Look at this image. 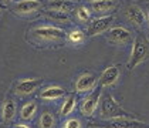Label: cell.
Wrapping results in <instances>:
<instances>
[{
	"label": "cell",
	"mask_w": 149,
	"mask_h": 128,
	"mask_svg": "<svg viewBox=\"0 0 149 128\" xmlns=\"http://www.w3.org/2000/svg\"><path fill=\"white\" fill-rule=\"evenodd\" d=\"M90 10L87 9V7H84V6H81V7H78L77 9V19L80 20V22H82V23H87L88 20H90Z\"/></svg>",
	"instance_id": "obj_22"
},
{
	"label": "cell",
	"mask_w": 149,
	"mask_h": 128,
	"mask_svg": "<svg viewBox=\"0 0 149 128\" xmlns=\"http://www.w3.org/2000/svg\"><path fill=\"white\" fill-rule=\"evenodd\" d=\"M149 53V43L142 38V37H136L132 46V51H131V57L128 61V70H134L136 66H139L145 58L148 57Z\"/></svg>",
	"instance_id": "obj_2"
},
{
	"label": "cell",
	"mask_w": 149,
	"mask_h": 128,
	"mask_svg": "<svg viewBox=\"0 0 149 128\" xmlns=\"http://www.w3.org/2000/svg\"><path fill=\"white\" fill-rule=\"evenodd\" d=\"M3 1H4V4H7V3H12L13 0H3Z\"/></svg>",
	"instance_id": "obj_25"
},
{
	"label": "cell",
	"mask_w": 149,
	"mask_h": 128,
	"mask_svg": "<svg viewBox=\"0 0 149 128\" xmlns=\"http://www.w3.org/2000/svg\"><path fill=\"white\" fill-rule=\"evenodd\" d=\"M41 80L40 78H26V80H22L16 84L14 87V94L19 95V97H23V95H29L34 91L36 88L41 84Z\"/></svg>",
	"instance_id": "obj_7"
},
{
	"label": "cell",
	"mask_w": 149,
	"mask_h": 128,
	"mask_svg": "<svg viewBox=\"0 0 149 128\" xmlns=\"http://www.w3.org/2000/svg\"><path fill=\"white\" fill-rule=\"evenodd\" d=\"M95 84H97V80L92 74H82L75 83V90L78 93H87V91H91L95 87Z\"/></svg>",
	"instance_id": "obj_11"
},
{
	"label": "cell",
	"mask_w": 149,
	"mask_h": 128,
	"mask_svg": "<svg viewBox=\"0 0 149 128\" xmlns=\"http://www.w3.org/2000/svg\"><path fill=\"white\" fill-rule=\"evenodd\" d=\"M64 94H65L64 88L53 85V87H47V88H44V90L40 93V97H41L43 100H57L60 97H63Z\"/></svg>",
	"instance_id": "obj_15"
},
{
	"label": "cell",
	"mask_w": 149,
	"mask_h": 128,
	"mask_svg": "<svg viewBox=\"0 0 149 128\" xmlns=\"http://www.w3.org/2000/svg\"><path fill=\"white\" fill-rule=\"evenodd\" d=\"M14 128H30L29 125H24V124H17Z\"/></svg>",
	"instance_id": "obj_24"
},
{
	"label": "cell",
	"mask_w": 149,
	"mask_h": 128,
	"mask_svg": "<svg viewBox=\"0 0 149 128\" xmlns=\"http://www.w3.org/2000/svg\"><path fill=\"white\" fill-rule=\"evenodd\" d=\"M148 20H149V9H148Z\"/></svg>",
	"instance_id": "obj_26"
},
{
	"label": "cell",
	"mask_w": 149,
	"mask_h": 128,
	"mask_svg": "<svg viewBox=\"0 0 149 128\" xmlns=\"http://www.w3.org/2000/svg\"><path fill=\"white\" fill-rule=\"evenodd\" d=\"M94 128H149V124L136 121L132 118H112L107 120L105 122L100 124H91Z\"/></svg>",
	"instance_id": "obj_3"
},
{
	"label": "cell",
	"mask_w": 149,
	"mask_h": 128,
	"mask_svg": "<svg viewBox=\"0 0 149 128\" xmlns=\"http://www.w3.org/2000/svg\"><path fill=\"white\" fill-rule=\"evenodd\" d=\"M84 33L81 30H72L71 33L68 34V40L74 44H78V43H82L84 41Z\"/></svg>",
	"instance_id": "obj_21"
},
{
	"label": "cell",
	"mask_w": 149,
	"mask_h": 128,
	"mask_svg": "<svg viewBox=\"0 0 149 128\" xmlns=\"http://www.w3.org/2000/svg\"><path fill=\"white\" fill-rule=\"evenodd\" d=\"M115 7V0H92L91 1V9L98 14L111 12Z\"/></svg>",
	"instance_id": "obj_13"
},
{
	"label": "cell",
	"mask_w": 149,
	"mask_h": 128,
	"mask_svg": "<svg viewBox=\"0 0 149 128\" xmlns=\"http://www.w3.org/2000/svg\"><path fill=\"white\" fill-rule=\"evenodd\" d=\"M101 93H102V87L98 85L90 95H87L84 98V101L81 103V113L85 117H91L94 114V111L97 110V107L100 104L101 100Z\"/></svg>",
	"instance_id": "obj_5"
},
{
	"label": "cell",
	"mask_w": 149,
	"mask_h": 128,
	"mask_svg": "<svg viewBox=\"0 0 149 128\" xmlns=\"http://www.w3.org/2000/svg\"><path fill=\"white\" fill-rule=\"evenodd\" d=\"M47 7H48V10L68 13L72 10V3H71L70 0H51Z\"/></svg>",
	"instance_id": "obj_16"
},
{
	"label": "cell",
	"mask_w": 149,
	"mask_h": 128,
	"mask_svg": "<svg viewBox=\"0 0 149 128\" xmlns=\"http://www.w3.org/2000/svg\"><path fill=\"white\" fill-rule=\"evenodd\" d=\"M36 110H37V105H36L34 101H29V103H26L23 105V108H22V113H20V115L23 120H31L33 115L36 114Z\"/></svg>",
	"instance_id": "obj_17"
},
{
	"label": "cell",
	"mask_w": 149,
	"mask_h": 128,
	"mask_svg": "<svg viewBox=\"0 0 149 128\" xmlns=\"http://www.w3.org/2000/svg\"><path fill=\"white\" fill-rule=\"evenodd\" d=\"M14 114H16V103L12 98H7L1 107V118L4 122H10L14 118Z\"/></svg>",
	"instance_id": "obj_14"
},
{
	"label": "cell",
	"mask_w": 149,
	"mask_h": 128,
	"mask_svg": "<svg viewBox=\"0 0 149 128\" xmlns=\"http://www.w3.org/2000/svg\"><path fill=\"white\" fill-rule=\"evenodd\" d=\"M63 128H81V122L75 118H71V120H67L64 122V127Z\"/></svg>",
	"instance_id": "obj_23"
},
{
	"label": "cell",
	"mask_w": 149,
	"mask_h": 128,
	"mask_svg": "<svg viewBox=\"0 0 149 128\" xmlns=\"http://www.w3.org/2000/svg\"><path fill=\"white\" fill-rule=\"evenodd\" d=\"M46 16L53 19V20H57V22H68L70 17L67 13H63V12H56V10H47Z\"/></svg>",
	"instance_id": "obj_19"
},
{
	"label": "cell",
	"mask_w": 149,
	"mask_h": 128,
	"mask_svg": "<svg viewBox=\"0 0 149 128\" xmlns=\"http://www.w3.org/2000/svg\"><path fill=\"white\" fill-rule=\"evenodd\" d=\"M54 125V117L50 113H44L40 118V127L41 128H53Z\"/></svg>",
	"instance_id": "obj_20"
},
{
	"label": "cell",
	"mask_w": 149,
	"mask_h": 128,
	"mask_svg": "<svg viewBox=\"0 0 149 128\" xmlns=\"http://www.w3.org/2000/svg\"><path fill=\"white\" fill-rule=\"evenodd\" d=\"M125 14H126V19L132 24H135V26H142L145 23V13L142 12L138 6H135V4L129 6L125 10Z\"/></svg>",
	"instance_id": "obj_12"
},
{
	"label": "cell",
	"mask_w": 149,
	"mask_h": 128,
	"mask_svg": "<svg viewBox=\"0 0 149 128\" xmlns=\"http://www.w3.org/2000/svg\"><path fill=\"white\" fill-rule=\"evenodd\" d=\"M101 117L105 120H112V118H128L131 115L115 101V98L111 94L105 93L101 98Z\"/></svg>",
	"instance_id": "obj_1"
},
{
	"label": "cell",
	"mask_w": 149,
	"mask_h": 128,
	"mask_svg": "<svg viewBox=\"0 0 149 128\" xmlns=\"http://www.w3.org/2000/svg\"><path fill=\"white\" fill-rule=\"evenodd\" d=\"M108 38L116 44H125L131 40V33H129V30H126L124 27H114L109 30Z\"/></svg>",
	"instance_id": "obj_10"
},
{
	"label": "cell",
	"mask_w": 149,
	"mask_h": 128,
	"mask_svg": "<svg viewBox=\"0 0 149 128\" xmlns=\"http://www.w3.org/2000/svg\"><path fill=\"white\" fill-rule=\"evenodd\" d=\"M41 7V3L38 0H20L14 4L13 12L17 14H30L37 12Z\"/></svg>",
	"instance_id": "obj_8"
},
{
	"label": "cell",
	"mask_w": 149,
	"mask_h": 128,
	"mask_svg": "<svg viewBox=\"0 0 149 128\" xmlns=\"http://www.w3.org/2000/svg\"><path fill=\"white\" fill-rule=\"evenodd\" d=\"M114 22V17L112 16H102V17H98L95 20H92L90 26H88V30H87V34L88 36H97L104 33L105 30L109 29V26Z\"/></svg>",
	"instance_id": "obj_6"
},
{
	"label": "cell",
	"mask_w": 149,
	"mask_h": 128,
	"mask_svg": "<svg viewBox=\"0 0 149 128\" xmlns=\"http://www.w3.org/2000/svg\"><path fill=\"white\" fill-rule=\"evenodd\" d=\"M31 33L36 38L43 40V41H58L65 37V31L63 29L53 27V26H38Z\"/></svg>",
	"instance_id": "obj_4"
},
{
	"label": "cell",
	"mask_w": 149,
	"mask_h": 128,
	"mask_svg": "<svg viewBox=\"0 0 149 128\" xmlns=\"http://www.w3.org/2000/svg\"><path fill=\"white\" fill-rule=\"evenodd\" d=\"M74 107H75V95L74 94H71L67 97V100L64 101V104L61 107V115H68L71 114V111L74 110Z\"/></svg>",
	"instance_id": "obj_18"
},
{
	"label": "cell",
	"mask_w": 149,
	"mask_h": 128,
	"mask_svg": "<svg viewBox=\"0 0 149 128\" xmlns=\"http://www.w3.org/2000/svg\"><path fill=\"white\" fill-rule=\"evenodd\" d=\"M119 77V69L116 66H109L102 71L101 77H100V85L101 87H108L116 83Z\"/></svg>",
	"instance_id": "obj_9"
}]
</instances>
